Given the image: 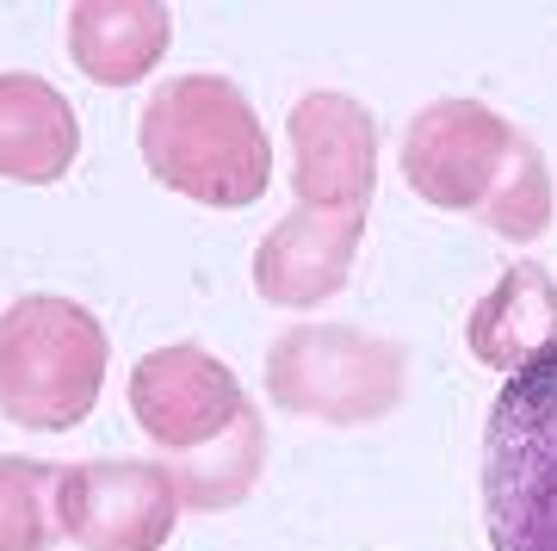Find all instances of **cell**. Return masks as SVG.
Masks as SVG:
<instances>
[{"mask_svg": "<svg viewBox=\"0 0 557 551\" xmlns=\"http://www.w3.org/2000/svg\"><path fill=\"white\" fill-rule=\"evenodd\" d=\"M465 341H471L478 366H496V372L533 366L545 347H557V279L539 260H515L478 297V310L465 322Z\"/></svg>", "mask_w": 557, "mask_h": 551, "instance_id": "12", "label": "cell"}, {"mask_svg": "<svg viewBox=\"0 0 557 551\" xmlns=\"http://www.w3.org/2000/svg\"><path fill=\"white\" fill-rule=\"evenodd\" d=\"M267 396L285 415L359 428L403 403V347L347 322H304L267 354Z\"/></svg>", "mask_w": 557, "mask_h": 551, "instance_id": "4", "label": "cell"}, {"mask_svg": "<svg viewBox=\"0 0 557 551\" xmlns=\"http://www.w3.org/2000/svg\"><path fill=\"white\" fill-rule=\"evenodd\" d=\"M483 223L508 242H539L552 230V168L539 156V143L520 131L515 149H508V168H502L496 193L483 198Z\"/></svg>", "mask_w": 557, "mask_h": 551, "instance_id": "14", "label": "cell"}, {"mask_svg": "<svg viewBox=\"0 0 557 551\" xmlns=\"http://www.w3.org/2000/svg\"><path fill=\"white\" fill-rule=\"evenodd\" d=\"M106 384V329L75 297L32 292L0 310V415L13 428L62 433L87 421Z\"/></svg>", "mask_w": 557, "mask_h": 551, "instance_id": "3", "label": "cell"}, {"mask_svg": "<svg viewBox=\"0 0 557 551\" xmlns=\"http://www.w3.org/2000/svg\"><path fill=\"white\" fill-rule=\"evenodd\" d=\"M248 409H255V403L242 396L236 372H230L218 354L193 347V341L143 354L137 372H131V415H137V428L168 453V465L205 453V446L223 440Z\"/></svg>", "mask_w": 557, "mask_h": 551, "instance_id": "7", "label": "cell"}, {"mask_svg": "<svg viewBox=\"0 0 557 551\" xmlns=\"http://www.w3.org/2000/svg\"><path fill=\"white\" fill-rule=\"evenodd\" d=\"M359 236H366V211H310V205H298L260 236L255 292L267 304H292V310L335 297L354 273Z\"/></svg>", "mask_w": 557, "mask_h": 551, "instance_id": "9", "label": "cell"}, {"mask_svg": "<svg viewBox=\"0 0 557 551\" xmlns=\"http://www.w3.org/2000/svg\"><path fill=\"white\" fill-rule=\"evenodd\" d=\"M50 509L81 551H161L180 521V490L156 458H94L57 477Z\"/></svg>", "mask_w": 557, "mask_h": 551, "instance_id": "5", "label": "cell"}, {"mask_svg": "<svg viewBox=\"0 0 557 551\" xmlns=\"http://www.w3.org/2000/svg\"><path fill=\"white\" fill-rule=\"evenodd\" d=\"M260 458H267V428H260V409H248L236 428L223 433V440H211L205 453L168 465V472H174V490H180V509H199V514L236 509L242 495L255 490Z\"/></svg>", "mask_w": 557, "mask_h": 551, "instance_id": "13", "label": "cell"}, {"mask_svg": "<svg viewBox=\"0 0 557 551\" xmlns=\"http://www.w3.org/2000/svg\"><path fill=\"white\" fill-rule=\"evenodd\" d=\"M515 137L520 131L496 106L440 99V106L416 112L403 131V180L434 211H483V198L496 193L502 168H508Z\"/></svg>", "mask_w": 557, "mask_h": 551, "instance_id": "6", "label": "cell"}, {"mask_svg": "<svg viewBox=\"0 0 557 551\" xmlns=\"http://www.w3.org/2000/svg\"><path fill=\"white\" fill-rule=\"evenodd\" d=\"M483 521L496 551H557V347L508 372L490 409Z\"/></svg>", "mask_w": 557, "mask_h": 551, "instance_id": "2", "label": "cell"}, {"mask_svg": "<svg viewBox=\"0 0 557 551\" xmlns=\"http://www.w3.org/2000/svg\"><path fill=\"white\" fill-rule=\"evenodd\" d=\"M292 186L310 211H366L379 193V119L347 94H304L285 119Z\"/></svg>", "mask_w": 557, "mask_h": 551, "instance_id": "8", "label": "cell"}, {"mask_svg": "<svg viewBox=\"0 0 557 551\" xmlns=\"http://www.w3.org/2000/svg\"><path fill=\"white\" fill-rule=\"evenodd\" d=\"M137 149L168 193L211 211H242L273 186V143L248 94L223 75L161 81L143 106Z\"/></svg>", "mask_w": 557, "mask_h": 551, "instance_id": "1", "label": "cell"}, {"mask_svg": "<svg viewBox=\"0 0 557 551\" xmlns=\"http://www.w3.org/2000/svg\"><path fill=\"white\" fill-rule=\"evenodd\" d=\"M174 13L161 0H81L69 7V57L100 87H131L168 57Z\"/></svg>", "mask_w": 557, "mask_h": 551, "instance_id": "11", "label": "cell"}, {"mask_svg": "<svg viewBox=\"0 0 557 551\" xmlns=\"http://www.w3.org/2000/svg\"><path fill=\"white\" fill-rule=\"evenodd\" d=\"M81 156V119L44 75H0V180L57 186Z\"/></svg>", "mask_w": 557, "mask_h": 551, "instance_id": "10", "label": "cell"}, {"mask_svg": "<svg viewBox=\"0 0 557 551\" xmlns=\"http://www.w3.org/2000/svg\"><path fill=\"white\" fill-rule=\"evenodd\" d=\"M57 477L62 472L44 458H0V551H44Z\"/></svg>", "mask_w": 557, "mask_h": 551, "instance_id": "15", "label": "cell"}]
</instances>
